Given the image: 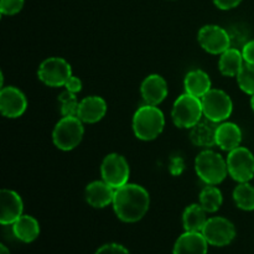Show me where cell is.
Listing matches in <instances>:
<instances>
[{
	"instance_id": "7a4b0ae2",
	"label": "cell",
	"mask_w": 254,
	"mask_h": 254,
	"mask_svg": "<svg viewBox=\"0 0 254 254\" xmlns=\"http://www.w3.org/2000/svg\"><path fill=\"white\" fill-rule=\"evenodd\" d=\"M165 127V116L158 106L144 104L133 116V131L140 140L150 141L158 138Z\"/></svg>"
},
{
	"instance_id": "f546056e",
	"label": "cell",
	"mask_w": 254,
	"mask_h": 254,
	"mask_svg": "<svg viewBox=\"0 0 254 254\" xmlns=\"http://www.w3.org/2000/svg\"><path fill=\"white\" fill-rule=\"evenodd\" d=\"M185 170V161L180 156H173L169 164V171L173 176H180Z\"/></svg>"
},
{
	"instance_id": "d6986e66",
	"label": "cell",
	"mask_w": 254,
	"mask_h": 254,
	"mask_svg": "<svg viewBox=\"0 0 254 254\" xmlns=\"http://www.w3.org/2000/svg\"><path fill=\"white\" fill-rule=\"evenodd\" d=\"M217 126L211 121H200L190 129V140L193 145L210 149L216 145Z\"/></svg>"
},
{
	"instance_id": "836d02e7",
	"label": "cell",
	"mask_w": 254,
	"mask_h": 254,
	"mask_svg": "<svg viewBox=\"0 0 254 254\" xmlns=\"http://www.w3.org/2000/svg\"><path fill=\"white\" fill-rule=\"evenodd\" d=\"M0 254H10L9 250H7L5 245H0Z\"/></svg>"
},
{
	"instance_id": "e0dca14e",
	"label": "cell",
	"mask_w": 254,
	"mask_h": 254,
	"mask_svg": "<svg viewBox=\"0 0 254 254\" xmlns=\"http://www.w3.org/2000/svg\"><path fill=\"white\" fill-rule=\"evenodd\" d=\"M208 242L203 237L202 232L185 231L176 240L173 254H206Z\"/></svg>"
},
{
	"instance_id": "9a60e30c",
	"label": "cell",
	"mask_w": 254,
	"mask_h": 254,
	"mask_svg": "<svg viewBox=\"0 0 254 254\" xmlns=\"http://www.w3.org/2000/svg\"><path fill=\"white\" fill-rule=\"evenodd\" d=\"M116 189L109 186L106 181H92L86 186L84 198L87 203L94 208H104L113 203Z\"/></svg>"
},
{
	"instance_id": "6da1fadb",
	"label": "cell",
	"mask_w": 254,
	"mask_h": 254,
	"mask_svg": "<svg viewBox=\"0 0 254 254\" xmlns=\"http://www.w3.org/2000/svg\"><path fill=\"white\" fill-rule=\"evenodd\" d=\"M112 205L121 221L126 223L138 222L150 207V195L143 186L128 183L116 189Z\"/></svg>"
},
{
	"instance_id": "4316f807",
	"label": "cell",
	"mask_w": 254,
	"mask_h": 254,
	"mask_svg": "<svg viewBox=\"0 0 254 254\" xmlns=\"http://www.w3.org/2000/svg\"><path fill=\"white\" fill-rule=\"evenodd\" d=\"M237 83L245 93L254 94V64H245L237 74Z\"/></svg>"
},
{
	"instance_id": "44dd1931",
	"label": "cell",
	"mask_w": 254,
	"mask_h": 254,
	"mask_svg": "<svg viewBox=\"0 0 254 254\" xmlns=\"http://www.w3.org/2000/svg\"><path fill=\"white\" fill-rule=\"evenodd\" d=\"M12 233L17 240L25 243H31L40 236V223L35 217L22 215L12 223Z\"/></svg>"
},
{
	"instance_id": "2e32d148",
	"label": "cell",
	"mask_w": 254,
	"mask_h": 254,
	"mask_svg": "<svg viewBox=\"0 0 254 254\" xmlns=\"http://www.w3.org/2000/svg\"><path fill=\"white\" fill-rule=\"evenodd\" d=\"M107 113V102L99 96L84 97L79 101L77 117L83 123L94 124L102 121Z\"/></svg>"
},
{
	"instance_id": "3957f363",
	"label": "cell",
	"mask_w": 254,
	"mask_h": 254,
	"mask_svg": "<svg viewBox=\"0 0 254 254\" xmlns=\"http://www.w3.org/2000/svg\"><path fill=\"white\" fill-rule=\"evenodd\" d=\"M195 171L206 185L217 186L227 178V161L221 154L205 149L196 156Z\"/></svg>"
},
{
	"instance_id": "d6a6232c",
	"label": "cell",
	"mask_w": 254,
	"mask_h": 254,
	"mask_svg": "<svg viewBox=\"0 0 254 254\" xmlns=\"http://www.w3.org/2000/svg\"><path fill=\"white\" fill-rule=\"evenodd\" d=\"M216 6L221 10H231L237 7L242 0H213Z\"/></svg>"
},
{
	"instance_id": "8992f818",
	"label": "cell",
	"mask_w": 254,
	"mask_h": 254,
	"mask_svg": "<svg viewBox=\"0 0 254 254\" xmlns=\"http://www.w3.org/2000/svg\"><path fill=\"white\" fill-rule=\"evenodd\" d=\"M203 116L213 123H222L231 117L233 112V102L230 94L218 88H211L201 98Z\"/></svg>"
},
{
	"instance_id": "484cf974",
	"label": "cell",
	"mask_w": 254,
	"mask_h": 254,
	"mask_svg": "<svg viewBox=\"0 0 254 254\" xmlns=\"http://www.w3.org/2000/svg\"><path fill=\"white\" fill-rule=\"evenodd\" d=\"M59 102L60 107H61L62 117L77 116L79 101L78 98H77L76 93H72V92L64 89V91L59 96Z\"/></svg>"
},
{
	"instance_id": "4dcf8cb0",
	"label": "cell",
	"mask_w": 254,
	"mask_h": 254,
	"mask_svg": "<svg viewBox=\"0 0 254 254\" xmlns=\"http://www.w3.org/2000/svg\"><path fill=\"white\" fill-rule=\"evenodd\" d=\"M242 55L246 64H254V40H250L243 45Z\"/></svg>"
},
{
	"instance_id": "ba28073f",
	"label": "cell",
	"mask_w": 254,
	"mask_h": 254,
	"mask_svg": "<svg viewBox=\"0 0 254 254\" xmlns=\"http://www.w3.org/2000/svg\"><path fill=\"white\" fill-rule=\"evenodd\" d=\"M228 168V175L241 183H250L254 178V155L250 149L238 146L230 151L226 158Z\"/></svg>"
},
{
	"instance_id": "52a82bcc",
	"label": "cell",
	"mask_w": 254,
	"mask_h": 254,
	"mask_svg": "<svg viewBox=\"0 0 254 254\" xmlns=\"http://www.w3.org/2000/svg\"><path fill=\"white\" fill-rule=\"evenodd\" d=\"M72 76V67L62 57H49L40 64L37 77L44 84L49 87H64Z\"/></svg>"
},
{
	"instance_id": "ffe728a7",
	"label": "cell",
	"mask_w": 254,
	"mask_h": 254,
	"mask_svg": "<svg viewBox=\"0 0 254 254\" xmlns=\"http://www.w3.org/2000/svg\"><path fill=\"white\" fill-rule=\"evenodd\" d=\"M184 87L186 93L202 98L212 88V82L207 72L203 69H192L185 76Z\"/></svg>"
},
{
	"instance_id": "277c9868",
	"label": "cell",
	"mask_w": 254,
	"mask_h": 254,
	"mask_svg": "<svg viewBox=\"0 0 254 254\" xmlns=\"http://www.w3.org/2000/svg\"><path fill=\"white\" fill-rule=\"evenodd\" d=\"M203 108L201 98L184 93L175 99L171 109V119L178 128L191 129L201 121Z\"/></svg>"
},
{
	"instance_id": "30bf717a",
	"label": "cell",
	"mask_w": 254,
	"mask_h": 254,
	"mask_svg": "<svg viewBox=\"0 0 254 254\" xmlns=\"http://www.w3.org/2000/svg\"><path fill=\"white\" fill-rule=\"evenodd\" d=\"M201 232L208 245L215 247H225L236 238L235 225L230 220L220 216L208 218Z\"/></svg>"
},
{
	"instance_id": "5bb4252c",
	"label": "cell",
	"mask_w": 254,
	"mask_h": 254,
	"mask_svg": "<svg viewBox=\"0 0 254 254\" xmlns=\"http://www.w3.org/2000/svg\"><path fill=\"white\" fill-rule=\"evenodd\" d=\"M168 82L163 76L153 73L143 79L140 86V93L144 102L151 106H159L168 97Z\"/></svg>"
},
{
	"instance_id": "9c48e42d",
	"label": "cell",
	"mask_w": 254,
	"mask_h": 254,
	"mask_svg": "<svg viewBox=\"0 0 254 254\" xmlns=\"http://www.w3.org/2000/svg\"><path fill=\"white\" fill-rule=\"evenodd\" d=\"M102 180L113 189H119L129 183L130 168L123 155L118 153L108 154L101 165Z\"/></svg>"
},
{
	"instance_id": "d4e9b609",
	"label": "cell",
	"mask_w": 254,
	"mask_h": 254,
	"mask_svg": "<svg viewBox=\"0 0 254 254\" xmlns=\"http://www.w3.org/2000/svg\"><path fill=\"white\" fill-rule=\"evenodd\" d=\"M233 201L243 211L254 210V186L250 183H241L233 190Z\"/></svg>"
},
{
	"instance_id": "7c38bea8",
	"label": "cell",
	"mask_w": 254,
	"mask_h": 254,
	"mask_svg": "<svg viewBox=\"0 0 254 254\" xmlns=\"http://www.w3.org/2000/svg\"><path fill=\"white\" fill-rule=\"evenodd\" d=\"M27 108V99L17 87H2L0 91V112L5 118L15 119L21 117Z\"/></svg>"
},
{
	"instance_id": "1f68e13d",
	"label": "cell",
	"mask_w": 254,
	"mask_h": 254,
	"mask_svg": "<svg viewBox=\"0 0 254 254\" xmlns=\"http://www.w3.org/2000/svg\"><path fill=\"white\" fill-rule=\"evenodd\" d=\"M64 89L77 94L78 92L82 91V81L78 78V77L72 74V76L68 78V81L66 82V84H64Z\"/></svg>"
},
{
	"instance_id": "603a6c76",
	"label": "cell",
	"mask_w": 254,
	"mask_h": 254,
	"mask_svg": "<svg viewBox=\"0 0 254 254\" xmlns=\"http://www.w3.org/2000/svg\"><path fill=\"white\" fill-rule=\"evenodd\" d=\"M206 211L203 210L200 203H192L188 206L183 213V225L185 231L191 232H201L207 222Z\"/></svg>"
},
{
	"instance_id": "4fadbf2b",
	"label": "cell",
	"mask_w": 254,
	"mask_h": 254,
	"mask_svg": "<svg viewBox=\"0 0 254 254\" xmlns=\"http://www.w3.org/2000/svg\"><path fill=\"white\" fill-rule=\"evenodd\" d=\"M24 202L21 196L9 189L0 191V223L2 226L12 225L22 216Z\"/></svg>"
},
{
	"instance_id": "8fae6325",
	"label": "cell",
	"mask_w": 254,
	"mask_h": 254,
	"mask_svg": "<svg viewBox=\"0 0 254 254\" xmlns=\"http://www.w3.org/2000/svg\"><path fill=\"white\" fill-rule=\"evenodd\" d=\"M197 41L206 52L221 55L231 47L230 34L218 25H205L197 34Z\"/></svg>"
},
{
	"instance_id": "7402d4cb",
	"label": "cell",
	"mask_w": 254,
	"mask_h": 254,
	"mask_svg": "<svg viewBox=\"0 0 254 254\" xmlns=\"http://www.w3.org/2000/svg\"><path fill=\"white\" fill-rule=\"evenodd\" d=\"M242 51L236 47H230L223 54L220 55L218 60V69L226 77H237L238 72L245 64Z\"/></svg>"
},
{
	"instance_id": "83f0119b",
	"label": "cell",
	"mask_w": 254,
	"mask_h": 254,
	"mask_svg": "<svg viewBox=\"0 0 254 254\" xmlns=\"http://www.w3.org/2000/svg\"><path fill=\"white\" fill-rule=\"evenodd\" d=\"M24 4L25 0H0V12L2 15L11 16L21 11Z\"/></svg>"
},
{
	"instance_id": "5b68a950",
	"label": "cell",
	"mask_w": 254,
	"mask_h": 254,
	"mask_svg": "<svg viewBox=\"0 0 254 254\" xmlns=\"http://www.w3.org/2000/svg\"><path fill=\"white\" fill-rule=\"evenodd\" d=\"M83 135V122L78 117H62L52 131V140L60 150L69 151L79 145Z\"/></svg>"
},
{
	"instance_id": "cb8c5ba5",
	"label": "cell",
	"mask_w": 254,
	"mask_h": 254,
	"mask_svg": "<svg viewBox=\"0 0 254 254\" xmlns=\"http://www.w3.org/2000/svg\"><path fill=\"white\" fill-rule=\"evenodd\" d=\"M198 203L207 213H215L223 203V196L216 185H206L198 195Z\"/></svg>"
},
{
	"instance_id": "f1b7e54d",
	"label": "cell",
	"mask_w": 254,
	"mask_h": 254,
	"mask_svg": "<svg viewBox=\"0 0 254 254\" xmlns=\"http://www.w3.org/2000/svg\"><path fill=\"white\" fill-rule=\"evenodd\" d=\"M94 254H130L124 246L118 245V243H108V245L102 246L97 250Z\"/></svg>"
},
{
	"instance_id": "ac0fdd59",
	"label": "cell",
	"mask_w": 254,
	"mask_h": 254,
	"mask_svg": "<svg viewBox=\"0 0 254 254\" xmlns=\"http://www.w3.org/2000/svg\"><path fill=\"white\" fill-rule=\"evenodd\" d=\"M242 136V130L237 124L233 122H222L216 129V145L230 153L233 149L241 146Z\"/></svg>"
},
{
	"instance_id": "e575fe53",
	"label": "cell",
	"mask_w": 254,
	"mask_h": 254,
	"mask_svg": "<svg viewBox=\"0 0 254 254\" xmlns=\"http://www.w3.org/2000/svg\"><path fill=\"white\" fill-rule=\"evenodd\" d=\"M251 107H252V111L254 112V94L251 96Z\"/></svg>"
}]
</instances>
